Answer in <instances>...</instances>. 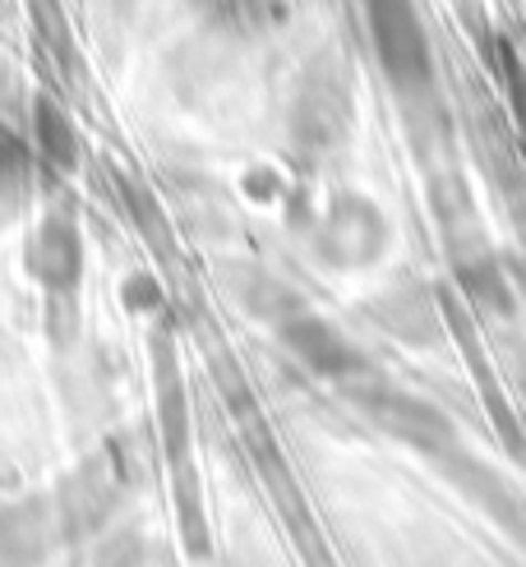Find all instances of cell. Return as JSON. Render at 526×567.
<instances>
[{
	"label": "cell",
	"instance_id": "obj_1",
	"mask_svg": "<svg viewBox=\"0 0 526 567\" xmlns=\"http://www.w3.org/2000/svg\"><path fill=\"white\" fill-rule=\"evenodd\" d=\"M370 19V38L383 79L393 83L402 102H430L434 97V61L415 0H360Z\"/></svg>",
	"mask_w": 526,
	"mask_h": 567
},
{
	"label": "cell",
	"instance_id": "obj_2",
	"mask_svg": "<svg viewBox=\"0 0 526 567\" xmlns=\"http://www.w3.org/2000/svg\"><path fill=\"white\" fill-rule=\"evenodd\" d=\"M79 268H83V245H79V226L70 213H47L38 236L28 240V272L42 291L51 296H70L79 287Z\"/></svg>",
	"mask_w": 526,
	"mask_h": 567
},
{
	"label": "cell",
	"instance_id": "obj_3",
	"mask_svg": "<svg viewBox=\"0 0 526 567\" xmlns=\"http://www.w3.org/2000/svg\"><path fill=\"white\" fill-rule=\"evenodd\" d=\"M282 342L305 364H310V370H319V374H347V370H355V364H360V355L342 342V332L332 323H323V319H314V315L287 319L282 323Z\"/></svg>",
	"mask_w": 526,
	"mask_h": 567
},
{
	"label": "cell",
	"instance_id": "obj_4",
	"mask_svg": "<svg viewBox=\"0 0 526 567\" xmlns=\"http://www.w3.org/2000/svg\"><path fill=\"white\" fill-rule=\"evenodd\" d=\"M33 144H38V153H42V162L61 166V172H70V166L79 162L74 121H70L51 97H38V102H33Z\"/></svg>",
	"mask_w": 526,
	"mask_h": 567
},
{
	"label": "cell",
	"instance_id": "obj_5",
	"mask_svg": "<svg viewBox=\"0 0 526 567\" xmlns=\"http://www.w3.org/2000/svg\"><path fill=\"white\" fill-rule=\"evenodd\" d=\"M23 172H28V148L19 144L6 125H0V189L14 185Z\"/></svg>",
	"mask_w": 526,
	"mask_h": 567
},
{
	"label": "cell",
	"instance_id": "obj_6",
	"mask_svg": "<svg viewBox=\"0 0 526 567\" xmlns=\"http://www.w3.org/2000/svg\"><path fill=\"white\" fill-rule=\"evenodd\" d=\"M10 89V70H6V61H0V93Z\"/></svg>",
	"mask_w": 526,
	"mask_h": 567
}]
</instances>
